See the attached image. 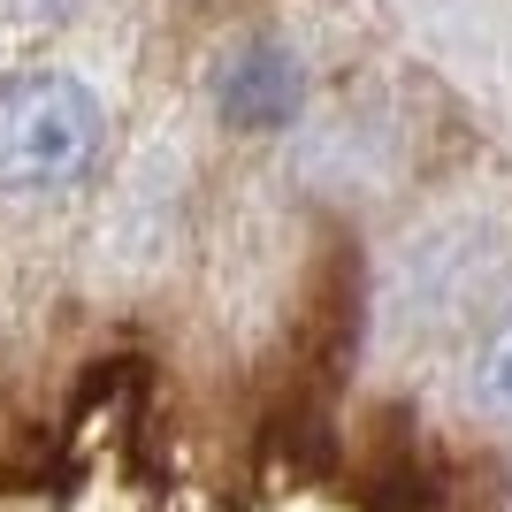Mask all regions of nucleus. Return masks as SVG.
<instances>
[{
  "label": "nucleus",
  "mask_w": 512,
  "mask_h": 512,
  "mask_svg": "<svg viewBox=\"0 0 512 512\" xmlns=\"http://www.w3.org/2000/svg\"><path fill=\"white\" fill-rule=\"evenodd\" d=\"M77 0H0V23H62Z\"/></svg>",
  "instance_id": "nucleus-4"
},
{
  "label": "nucleus",
  "mask_w": 512,
  "mask_h": 512,
  "mask_svg": "<svg viewBox=\"0 0 512 512\" xmlns=\"http://www.w3.org/2000/svg\"><path fill=\"white\" fill-rule=\"evenodd\" d=\"M107 115L62 69H8L0 77V192H62L100 161Z\"/></svg>",
  "instance_id": "nucleus-1"
},
{
  "label": "nucleus",
  "mask_w": 512,
  "mask_h": 512,
  "mask_svg": "<svg viewBox=\"0 0 512 512\" xmlns=\"http://www.w3.org/2000/svg\"><path fill=\"white\" fill-rule=\"evenodd\" d=\"M474 398H482L497 421H512V306L482 329V344H474Z\"/></svg>",
  "instance_id": "nucleus-3"
},
{
  "label": "nucleus",
  "mask_w": 512,
  "mask_h": 512,
  "mask_svg": "<svg viewBox=\"0 0 512 512\" xmlns=\"http://www.w3.org/2000/svg\"><path fill=\"white\" fill-rule=\"evenodd\" d=\"M214 107H222V123H237V130H276V123H291V115L306 107L299 54H283V46H268V39L237 46L230 62H222V77H214Z\"/></svg>",
  "instance_id": "nucleus-2"
}]
</instances>
